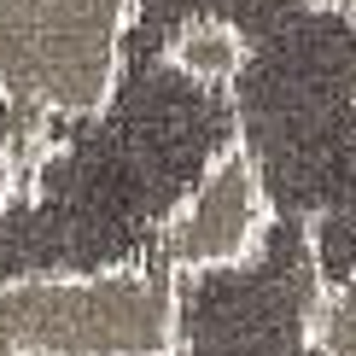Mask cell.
Returning a JSON list of instances; mask_svg holds the SVG:
<instances>
[{
	"mask_svg": "<svg viewBox=\"0 0 356 356\" xmlns=\"http://www.w3.org/2000/svg\"><path fill=\"white\" fill-rule=\"evenodd\" d=\"M321 6H339V12H350V6H356V0H321Z\"/></svg>",
	"mask_w": 356,
	"mask_h": 356,
	"instance_id": "cell-5",
	"label": "cell"
},
{
	"mask_svg": "<svg viewBox=\"0 0 356 356\" xmlns=\"http://www.w3.org/2000/svg\"><path fill=\"white\" fill-rule=\"evenodd\" d=\"M135 0H0V99L88 123L117 99Z\"/></svg>",
	"mask_w": 356,
	"mask_h": 356,
	"instance_id": "cell-2",
	"label": "cell"
},
{
	"mask_svg": "<svg viewBox=\"0 0 356 356\" xmlns=\"http://www.w3.org/2000/svg\"><path fill=\"white\" fill-rule=\"evenodd\" d=\"M181 339L175 269H76L0 286V345L12 356H164Z\"/></svg>",
	"mask_w": 356,
	"mask_h": 356,
	"instance_id": "cell-1",
	"label": "cell"
},
{
	"mask_svg": "<svg viewBox=\"0 0 356 356\" xmlns=\"http://www.w3.org/2000/svg\"><path fill=\"white\" fill-rule=\"evenodd\" d=\"M0 356H12V350H6V345H0Z\"/></svg>",
	"mask_w": 356,
	"mask_h": 356,
	"instance_id": "cell-6",
	"label": "cell"
},
{
	"mask_svg": "<svg viewBox=\"0 0 356 356\" xmlns=\"http://www.w3.org/2000/svg\"><path fill=\"white\" fill-rule=\"evenodd\" d=\"M275 222V204L257 181V164L228 146L211 170L199 175V187L170 211L164 234H158V257L181 269H222V263H245L263 245Z\"/></svg>",
	"mask_w": 356,
	"mask_h": 356,
	"instance_id": "cell-3",
	"label": "cell"
},
{
	"mask_svg": "<svg viewBox=\"0 0 356 356\" xmlns=\"http://www.w3.org/2000/svg\"><path fill=\"white\" fill-rule=\"evenodd\" d=\"M170 65L187 82L204 88H234L245 65V29L222 12H187L181 24H170Z\"/></svg>",
	"mask_w": 356,
	"mask_h": 356,
	"instance_id": "cell-4",
	"label": "cell"
}]
</instances>
